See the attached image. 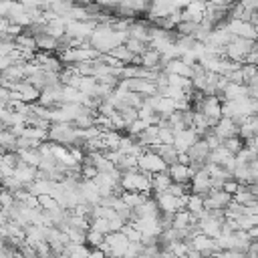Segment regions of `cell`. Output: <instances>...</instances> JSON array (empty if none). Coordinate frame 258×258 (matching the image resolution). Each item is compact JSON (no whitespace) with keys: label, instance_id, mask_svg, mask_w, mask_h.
<instances>
[{"label":"cell","instance_id":"1","mask_svg":"<svg viewBox=\"0 0 258 258\" xmlns=\"http://www.w3.org/2000/svg\"><path fill=\"white\" fill-rule=\"evenodd\" d=\"M48 141H54L60 145H83L77 133V125L69 121H52L48 127Z\"/></svg>","mask_w":258,"mask_h":258},{"label":"cell","instance_id":"2","mask_svg":"<svg viewBox=\"0 0 258 258\" xmlns=\"http://www.w3.org/2000/svg\"><path fill=\"white\" fill-rule=\"evenodd\" d=\"M254 48V40L252 38H244V36H234L228 44H226V56L230 60L236 62H244L248 52Z\"/></svg>","mask_w":258,"mask_h":258},{"label":"cell","instance_id":"3","mask_svg":"<svg viewBox=\"0 0 258 258\" xmlns=\"http://www.w3.org/2000/svg\"><path fill=\"white\" fill-rule=\"evenodd\" d=\"M137 163H139V169L145 171V173H157V171H165L167 169V163L163 161V157L159 153H155L153 149H145L137 157Z\"/></svg>","mask_w":258,"mask_h":258},{"label":"cell","instance_id":"4","mask_svg":"<svg viewBox=\"0 0 258 258\" xmlns=\"http://www.w3.org/2000/svg\"><path fill=\"white\" fill-rule=\"evenodd\" d=\"M187 155H189V165L194 167V171L202 169L206 163H208V157H210V145L204 137H200L189 149H187Z\"/></svg>","mask_w":258,"mask_h":258},{"label":"cell","instance_id":"5","mask_svg":"<svg viewBox=\"0 0 258 258\" xmlns=\"http://www.w3.org/2000/svg\"><path fill=\"white\" fill-rule=\"evenodd\" d=\"M224 26L234 34V36H244V38H258V28L250 22V20H238V18H228V22H224Z\"/></svg>","mask_w":258,"mask_h":258},{"label":"cell","instance_id":"6","mask_svg":"<svg viewBox=\"0 0 258 258\" xmlns=\"http://www.w3.org/2000/svg\"><path fill=\"white\" fill-rule=\"evenodd\" d=\"M189 191H191V194H200V196H204V198L212 191V177H210V173L206 171V167H202V169H198V171L194 173V177H191V181H189Z\"/></svg>","mask_w":258,"mask_h":258},{"label":"cell","instance_id":"7","mask_svg":"<svg viewBox=\"0 0 258 258\" xmlns=\"http://www.w3.org/2000/svg\"><path fill=\"white\" fill-rule=\"evenodd\" d=\"M230 202H232V194H228L224 187H220V189H212L204 198V208L206 210H226V206Z\"/></svg>","mask_w":258,"mask_h":258},{"label":"cell","instance_id":"8","mask_svg":"<svg viewBox=\"0 0 258 258\" xmlns=\"http://www.w3.org/2000/svg\"><path fill=\"white\" fill-rule=\"evenodd\" d=\"M153 198L157 200V206H159V212H165V214H175L177 210H181V202H179V196H173L169 194L167 189L165 191H155Z\"/></svg>","mask_w":258,"mask_h":258},{"label":"cell","instance_id":"9","mask_svg":"<svg viewBox=\"0 0 258 258\" xmlns=\"http://www.w3.org/2000/svg\"><path fill=\"white\" fill-rule=\"evenodd\" d=\"M198 139H200L198 131H196L194 127H185V129H181V131L175 133V137H173V147L177 149V153H181V151H187Z\"/></svg>","mask_w":258,"mask_h":258},{"label":"cell","instance_id":"10","mask_svg":"<svg viewBox=\"0 0 258 258\" xmlns=\"http://www.w3.org/2000/svg\"><path fill=\"white\" fill-rule=\"evenodd\" d=\"M105 242H107L109 248H111V256H123V254H125V248H127V244H129L131 240L125 236V232L115 230V232L105 234Z\"/></svg>","mask_w":258,"mask_h":258},{"label":"cell","instance_id":"11","mask_svg":"<svg viewBox=\"0 0 258 258\" xmlns=\"http://www.w3.org/2000/svg\"><path fill=\"white\" fill-rule=\"evenodd\" d=\"M167 173H169L171 181H179V183H189L196 171H194V167H191L189 163H179V161H175V163L167 165Z\"/></svg>","mask_w":258,"mask_h":258},{"label":"cell","instance_id":"12","mask_svg":"<svg viewBox=\"0 0 258 258\" xmlns=\"http://www.w3.org/2000/svg\"><path fill=\"white\" fill-rule=\"evenodd\" d=\"M79 191H81L83 200L89 202V204H99V202H101V189H99V185L95 183V179L83 177V179L79 181Z\"/></svg>","mask_w":258,"mask_h":258},{"label":"cell","instance_id":"13","mask_svg":"<svg viewBox=\"0 0 258 258\" xmlns=\"http://www.w3.org/2000/svg\"><path fill=\"white\" fill-rule=\"evenodd\" d=\"M214 129V133L224 141L226 137H232V135H238V131H240V125L232 119V117H220V121L212 127Z\"/></svg>","mask_w":258,"mask_h":258},{"label":"cell","instance_id":"14","mask_svg":"<svg viewBox=\"0 0 258 258\" xmlns=\"http://www.w3.org/2000/svg\"><path fill=\"white\" fill-rule=\"evenodd\" d=\"M127 34L131 38H137V40H143V42L149 44V40H151V26L145 20H131V24L127 28Z\"/></svg>","mask_w":258,"mask_h":258},{"label":"cell","instance_id":"15","mask_svg":"<svg viewBox=\"0 0 258 258\" xmlns=\"http://www.w3.org/2000/svg\"><path fill=\"white\" fill-rule=\"evenodd\" d=\"M14 91H18V93H20V99H22V101H26V103H36V101H38V97H40V89H38V87H34V85H32L30 81H26V79L18 81Z\"/></svg>","mask_w":258,"mask_h":258},{"label":"cell","instance_id":"16","mask_svg":"<svg viewBox=\"0 0 258 258\" xmlns=\"http://www.w3.org/2000/svg\"><path fill=\"white\" fill-rule=\"evenodd\" d=\"M36 171H38V167L28 165V163H24V161H18V165L14 167V175H16L24 185H28L30 181L36 179Z\"/></svg>","mask_w":258,"mask_h":258},{"label":"cell","instance_id":"17","mask_svg":"<svg viewBox=\"0 0 258 258\" xmlns=\"http://www.w3.org/2000/svg\"><path fill=\"white\" fill-rule=\"evenodd\" d=\"M34 38H36V46H38L40 50H46V52H54V50H58V46H60V40L54 38V36H50L48 32H40V34H36Z\"/></svg>","mask_w":258,"mask_h":258},{"label":"cell","instance_id":"18","mask_svg":"<svg viewBox=\"0 0 258 258\" xmlns=\"http://www.w3.org/2000/svg\"><path fill=\"white\" fill-rule=\"evenodd\" d=\"M18 157H20V161H24L28 165L38 167L42 155H40V149L38 147H18Z\"/></svg>","mask_w":258,"mask_h":258},{"label":"cell","instance_id":"19","mask_svg":"<svg viewBox=\"0 0 258 258\" xmlns=\"http://www.w3.org/2000/svg\"><path fill=\"white\" fill-rule=\"evenodd\" d=\"M141 64L147 67V69H155V67L163 69V64H161V52L157 48L147 46V50L141 54Z\"/></svg>","mask_w":258,"mask_h":258},{"label":"cell","instance_id":"20","mask_svg":"<svg viewBox=\"0 0 258 258\" xmlns=\"http://www.w3.org/2000/svg\"><path fill=\"white\" fill-rule=\"evenodd\" d=\"M165 71H167V73H175V75H183V77H191V75H194L191 67H189V64H185L179 56H175V58L167 60V62H165Z\"/></svg>","mask_w":258,"mask_h":258},{"label":"cell","instance_id":"21","mask_svg":"<svg viewBox=\"0 0 258 258\" xmlns=\"http://www.w3.org/2000/svg\"><path fill=\"white\" fill-rule=\"evenodd\" d=\"M169 183H171V177H169L167 169H165V171L151 173V194H155V191H165V189L169 187Z\"/></svg>","mask_w":258,"mask_h":258},{"label":"cell","instance_id":"22","mask_svg":"<svg viewBox=\"0 0 258 258\" xmlns=\"http://www.w3.org/2000/svg\"><path fill=\"white\" fill-rule=\"evenodd\" d=\"M198 28H200V22H194V20H179L177 26H175V30H177L179 36H189V34L196 36Z\"/></svg>","mask_w":258,"mask_h":258},{"label":"cell","instance_id":"23","mask_svg":"<svg viewBox=\"0 0 258 258\" xmlns=\"http://www.w3.org/2000/svg\"><path fill=\"white\" fill-rule=\"evenodd\" d=\"M244 143H246V141H244L240 135H232V137H226V139L222 141V145H226V147H228V149H230L234 155H236V153H238V151L244 147Z\"/></svg>","mask_w":258,"mask_h":258},{"label":"cell","instance_id":"24","mask_svg":"<svg viewBox=\"0 0 258 258\" xmlns=\"http://www.w3.org/2000/svg\"><path fill=\"white\" fill-rule=\"evenodd\" d=\"M147 125H149V123H147L145 119L137 117L135 121H131V123L127 125V129H125V131H127V135H131V137H137V135H139V133H141V131H143Z\"/></svg>","mask_w":258,"mask_h":258},{"label":"cell","instance_id":"25","mask_svg":"<svg viewBox=\"0 0 258 258\" xmlns=\"http://www.w3.org/2000/svg\"><path fill=\"white\" fill-rule=\"evenodd\" d=\"M125 44H127V48H129L133 54H143V52L147 50V46H149L147 42H143V40H137V38H131V36L125 40Z\"/></svg>","mask_w":258,"mask_h":258},{"label":"cell","instance_id":"26","mask_svg":"<svg viewBox=\"0 0 258 258\" xmlns=\"http://www.w3.org/2000/svg\"><path fill=\"white\" fill-rule=\"evenodd\" d=\"M103 240H105V234H103V232H97V230H93V228L87 230V244H89L91 248H99V246L103 244Z\"/></svg>","mask_w":258,"mask_h":258},{"label":"cell","instance_id":"27","mask_svg":"<svg viewBox=\"0 0 258 258\" xmlns=\"http://www.w3.org/2000/svg\"><path fill=\"white\" fill-rule=\"evenodd\" d=\"M91 228L93 230H97V232H103V234H109L111 232V222L107 220V218H93L91 220Z\"/></svg>","mask_w":258,"mask_h":258},{"label":"cell","instance_id":"28","mask_svg":"<svg viewBox=\"0 0 258 258\" xmlns=\"http://www.w3.org/2000/svg\"><path fill=\"white\" fill-rule=\"evenodd\" d=\"M238 2H240V4H242V8H244V10H248L250 14L258 10V0H238Z\"/></svg>","mask_w":258,"mask_h":258},{"label":"cell","instance_id":"29","mask_svg":"<svg viewBox=\"0 0 258 258\" xmlns=\"http://www.w3.org/2000/svg\"><path fill=\"white\" fill-rule=\"evenodd\" d=\"M248 236H250L252 240H258V226H252V228L248 230Z\"/></svg>","mask_w":258,"mask_h":258},{"label":"cell","instance_id":"30","mask_svg":"<svg viewBox=\"0 0 258 258\" xmlns=\"http://www.w3.org/2000/svg\"><path fill=\"white\" fill-rule=\"evenodd\" d=\"M0 208H2V202H0Z\"/></svg>","mask_w":258,"mask_h":258},{"label":"cell","instance_id":"31","mask_svg":"<svg viewBox=\"0 0 258 258\" xmlns=\"http://www.w3.org/2000/svg\"><path fill=\"white\" fill-rule=\"evenodd\" d=\"M8 2H14V0H8Z\"/></svg>","mask_w":258,"mask_h":258}]
</instances>
